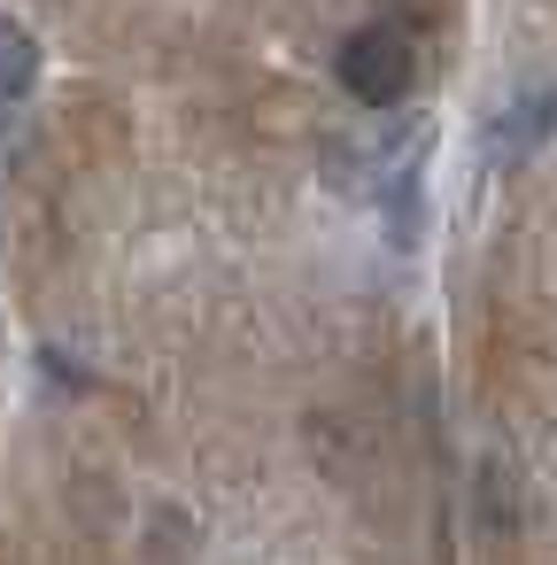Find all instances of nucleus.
<instances>
[{
	"label": "nucleus",
	"mask_w": 557,
	"mask_h": 565,
	"mask_svg": "<svg viewBox=\"0 0 557 565\" xmlns=\"http://www.w3.org/2000/svg\"><path fill=\"white\" fill-rule=\"evenodd\" d=\"M40 78V40L24 32V24H9V17H0V102H9V94H24Z\"/></svg>",
	"instance_id": "nucleus-2"
},
{
	"label": "nucleus",
	"mask_w": 557,
	"mask_h": 565,
	"mask_svg": "<svg viewBox=\"0 0 557 565\" xmlns=\"http://www.w3.org/2000/svg\"><path fill=\"white\" fill-rule=\"evenodd\" d=\"M410 78H418V55H410V40L395 24H364V32L341 40V86L364 109H395L410 94Z\"/></svg>",
	"instance_id": "nucleus-1"
}]
</instances>
